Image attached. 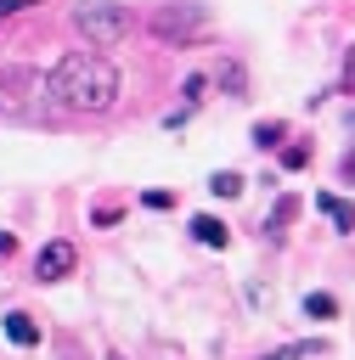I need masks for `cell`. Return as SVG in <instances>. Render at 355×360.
I'll list each match as a JSON object with an SVG mask.
<instances>
[{"mask_svg": "<svg viewBox=\"0 0 355 360\" xmlns=\"http://www.w3.org/2000/svg\"><path fill=\"white\" fill-rule=\"evenodd\" d=\"M316 208H321V219H332V231H338V236H349V231H355V202H349V197L321 191V197H316Z\"/></svg>", "mask_w": 355, "mask_h": 360, "instance_id": "5", "label": "cell"}, {"mask_svg": "<svg viewBox=\"0 0 355 360\" xmlns=\"http://www.w3.org/2000/svg\"><path fill=\"white\" fill-rule=\"evenodd\" d=\"M107 360H124V354H107Z\"/></svg>", "mask_w": 355, "mask_h": 360, "instance_id": "17", "label": "cell"}, {"mask_svg": "<svg viewBox=\"0 0 355 360\" xmlns=\"http://www.w3.org/2000/svg\"><path fill=\"white\" fill-rule=\"evenodd\" d=\"M203 28H208V11H203V6H158V11H152V34L169 39V45H186V39H197Z\"/></svg>", "mask_w": 355, "mask_h": 360, "instance_id": "3", "label": "cell"}, {"mask_svg": "<svg viewBox=\"0 0 355 360\" xmlns=\"http://www.w3.org/2000/svg\"><path fill=\"white\" fill-rule=\"evenodd\" d=\"M304 315H310V321H332V315H338V298H332V292H304Z\"/></svg>", "mask_w": 355, "mask_h": 360, "instance_id": "9", "label": "cell"}, {"mask_svg": "<svg viewBox=\"0 0 355 360\" xmlns=\"http://www.w3.org/2000/svg\"><path fill=\"white\" fill-rule=\"evenodd\" d=\"M282 135H287V129H282V124H270V118H265V124H254V146H265V152H276V146H282Z\"/></svg>", "mask_w": 355, "mask_h": 360, "instance_id": "11", "label": "cell"}, {"mask_svg": "<svg viewBox=\"0 0 355 360\" xmlns=\"http://www.w3.org/2000/svg\"><path fill=\"white\" fill-rule=\"evenodd\" d=\"M338 174H344V186H355V146L344 152V163H338Z\"/></svg>", "mask_w": 355, "mask_h": 360, "instance_id": "15", "label": "cell"}, {"mask_svg": "<svg viewBox=\"0 0 355 360\" xmlns=\"http://www.w3.org/2000/svg\"><path fill=\"white\" fill-rule=\"evenodd\" d=\"M73 264H79V248L56 236V242H45V248H39V259H34V281H45V287H51V281L73 276Z\"/></svg>", "mask_w": 355, "mask_h": 360, "instance_id": "4", "label": "cell"}, {"mask_svg": "<svg viewBox=\"0 0 355 360\" xmlns=\"http://www.w3.org/2000/svg\"><path fill=\"white\" fill-rule=\"evenodd\" d=\"M45 90H51V101L62 107V112H107L113 101H118V68L101 56V51H68L56 68H51V79H45Z\"/></svg>", "mask_w": 355, "mask_h": 360, "instance_id": "1", "label": "cell"}, {"mask_svg": "<svg viewBox=\"0 0 355 360\" xmlns=\"http://www.w3.org/2000/svg\"><path fill=\"white\" fill-rule=\"evenodd\" d=\"M310 163V146H282V169H304Z\"/></svg>", "mask_w": 355, "mask_h": 360, "instance_id": "13", "label": "cell"}, {"mask_svg": "<svg viewBox=\"0 0 355 360\" xmlns=\"http://www.w3.org/2000/svg\"><path fill=\"white\" fill-rule=\"evenodd\" d=\"M186 231H192V242H203V248H214V253H225V248H231V231H225L214 214H192V225H186Z\"/></svg>", "mask_w": 355, "mask_h": 360, "instance_id": "6", "label": "cell"}, {"mask_svg": "<svg viewBox=\"0 0 355 360\" xmlns=\"http://www.w3.org/2000/svg\"><path fill=\"white\" fill-rule=\"evenodd\" d=\"M73 28L90 51H113L124 34H130V11L118 0H79L73 6Z\"/></svg>", "mask_w": 355, "mask_h": 360, "instance_id": "2", "label": "cell"}, {"mask_svg": "<svg viewBox=\"0 0 355 360\" xmlns=\"http://www.w3.org/2000/svg\"><path fill=\"white\" fill-rule=\"evenodd\" d=\"M293 214H299V197H282V202H276V208H270V219H265V231H270V236H276V231H282V225H293Z\"/></svg>", "mask_w": 355, "mask_h": 360, "instance_id": "10", "label": "cell"}, {"mask_svg": "<svg viewBox=\"0 0 355 360\" xmlns=\"http://www.w3.org/2000/svg\"><path fill=\"white\" fill-rule=\"evenodd\" d=\"M242 186H248V180H242L237 169H214V174H208V191H214V197H242Z\"/></svg>", "mask_w": 355, "mask_h": 360, "instance_id": "8", "label": "cell"}, {"mask_svg": "<svg viewBox=\"0 0 355 360\" xmlns=\"http://www.w3.org/2000/svg\"><path fill=\"white\" fill-rule=\"evenodd\" d=\"M203 84H208L203 73H186V84H180V96H203Z\"/></svg>", "mask_w": 355, "mask_h": 360, "instance_id": "14", "label": "cell"}, {"mask_svg": "<svg viewBox=\"0 0 355 360\" xmlns=\"http://www.w3.org/2000/svg\"><path fill=\"white\" fill-rule=\"evenodd\" d=\"M304 354H321V343H282L276 354H259V360H304Z\"/></svg>", "mask_w": 355, "mask_h": 360, "instance_id": "12", "label": "cell"}, {"mask_svg": "<svg viewBox=\"0 0 355 360\" xmlns=\"http://www.w3.org/2000/svg\"><path fill=\"white\" fill-rule=\"evenodd\" d=\"M28 6H45V0H0V17H11V11H28Z\"/></svg>", "mask_w": 355, "mask_h": 360, "instance_id": "16", "label": "cell"}, {"mask_svg": "<svg viewBox=\"0 0 355 360\" xmlns=\"http://www.w3.org/2000/svg\"><path fill=\"white\" fill-rule=\"evenodd\" d=\"M6 338H11L17 349H34V343H39V326H34V315L11 309V315H6Z\"/></svg>", "mask_w": 355, "mask_h": 360, "instance_id": "7", "label": "cell"}]
</instances>
